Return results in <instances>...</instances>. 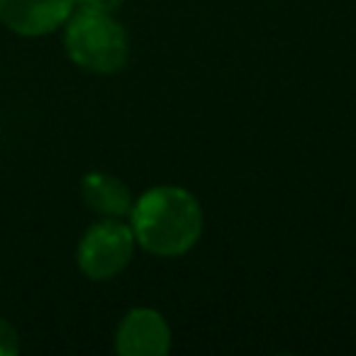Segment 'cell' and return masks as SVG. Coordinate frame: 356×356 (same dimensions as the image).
I'll list each match as a JSON object with an SVG mask.
<instances>
[{
	"label": "cell",
	"instance_id": "obj_7",
	"mask_svg": "<svg viewBox=\"0 0 356 356\" xmlns=\"http://www.w3.org/2000/svg\"><path fill=\"white\" fill-rule=\"evenodd\" d=\"M20 351V337L17 330L8 320L0 317V356H13Z\"/></svg>",
	"mask_w": 356,
	"mask_h": 356
},
{
	"label": "cell",
	"instance_id": "obj_2",
	"mask_svg": "<svg viewBox=\"0 0 356 356\" xmlns=\"http://www.w3.org/2000/svg\"><path fill=\"white\" fill-rule=\"evenodd\" d=\"M66 54L93 74H115L127 61V35L113 15L76 8L66 20Z\"/></svg>",
	"mask_w": 356,
	"mask_h": 356
},
{
	"label": "cell",
	"instance_id": "obj_1",
	"mask_svg": "<svg viewBox=\"0 0 356 356\" xmlns=\"http://www.w3.org/2000/svg\"><path fill=\"white\" fill-rule=\"evenodd\" d=\"M132 232L149 254L181 257L203 232V213L188 191L159 186L132 205Z\"/></svg>",
	"mask_w": 356,
	"mask_h": 356
},
{
	"label": "cell",
	"instance_id": "obj_8",
	"mask_svg": "<svg viewBox=\"0 0 356 356\" xmlns=\"http://www.w3.org/2000/svg\"><path fill=\"white\" fill-rule=\"evenodd\" d=\"M120 6H122V0H76V8H79V10L105 13V15H113Z\"/></svg>",
	"mask_w": 356,
	"mask_h": 356
},
{
	"label": "cell",
	"instance_id": "obj_5",
	"mask_svg": "<svg viewBox=\"0 0 356 356\" xmlns=\"http://www.w3.org/2000/svg\"><path fill=\"white\" fill-rule=\"evenodd\" d=\"M115 349L124 356H163L171 349V330L156 310L137 307L120 322Z\"/></svg>",
	"mask_w": 356,
	"mask_h": 356
},
{
	"label": "cell",
	"instance_id": "obj_6",
	"mask_svg": "<svg viewBox=\"0 0 356 356\" xmlns=\"http://www.w3.org/2000/svg\"><path fill=\"white\" fill-rule=\"evenodd\" d=\"M81 191L86 205L105 218H122L132 210V195L127 186L110 173H88L81 184Z\"/></svg>",
	"mask_w": 356,
	"mask_h": 356
},
{
	"label": "cell",
	"instance_id": "obj_3",
	"mask_svg": "<svg viewBox=\"0 0 356 356\" xmlns=\"http://www.w3.org/2000/svg\"><path fill=\"white\" fill-rule=\"evenodd\" d=\"M134 252L132 227L118 220L95 222L79 244V266L93 281H108L129 264Z\"/></svg>",
	"mask_w": 356,
	"mask_h": 356
},
{
	"label": "cell",
	"instance_id": "obj_4",
	"mask_svg": "<svg viewBox=\"0 0 356 356\" xmlns=\"http://www.w3.org/2000/svg\"><path fill=\"white\" fill-rule=\"evenodd\" d=\"M76 0H0V22L20 37H42L66 25Z\"/></svg>",
	"mask_w": 356,
	"mask_h": 356
}]
</instances>
